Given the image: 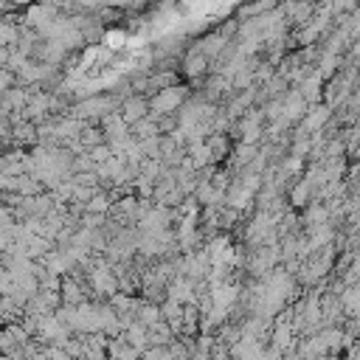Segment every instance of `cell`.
<instances>
[{
	"label": "cell",
	"instance_id": "cell-4",
	"mask_svg": "<svg viewBox=\"0 0 360 360\" xmlns=\"http://www.w3.org/2000/svg\"><path fill=\"white\" fill-rule=\"evenodd\" d=\"M143 116V104L141 102H130L127 104V118H141Z\"/></svg>",
	"mask_w": 360,
	"mask_h": 360
},
{
	"label": "cell",
	"instance_id": "cell-2",
	"mask_svg": "<svg viewBox=\"0 0 360 360\" xmlns=\"http://www.w3.org/2000/svg\"><path fill=\"white\" fill-rule=\"evenodd\" d=\"M302 107H304V99L299 93H293L287 99V116H302Z\"/></svg>",
	"mask_w": 360,
	"mask_h": 360
},
{
	"label": "cell",
	"instance_id": "cell-1",
	"mask_svg": "<svg viewBox=\"0 0 360 360\" xmlns=\"http://www.w3.org/2000/svg\"><path fill=\"white\" fill-rule=\"evenodd\" d=\"M180 99H183V93H180V91H175V88H172V91H164V93L155 99V110H158V113L172 110V107L180 102Z\"/></svg>",
	"mask_w": 360,
	"mask_h": 360
},
{
	"label": "cell",
	"instance_id": "cell-5",
	"mask_svg": "<svg viewBox=\"0 0 360 360\" xmlns=\"http://www.w3.org/2000/svg\"><path fill=\"white\" fill-rule=\"evenodd\" d=\"M304 96H307V99L318 96V79H310V82H307V91H304Z\"/></svg>",
	"mask_w": 360,
	"mask_h": 360
},
{
	"label": "cell",
	"instance_id": "cell-3",
	"mask_svg": "<svg viewBox=\"0 0 360 360\" xmlns=\"http://www.w3.org/2000/svg\"><path fill=\"white\" fill-rule=\"evenodd\" d=\"M327 116H329V113H327V107H318V110H313V116L307 118V127H310V130H315V127H321Z\"/></svg>",
	"mask_w": 360,
	"mask_h": 360
}]
</instances>
